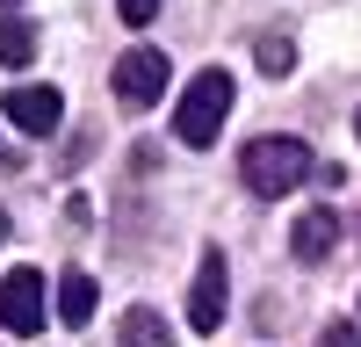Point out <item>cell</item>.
Returning <instances> with one entry per match:
<instances>
[{
	"instance_id": "obj_8",
	"label": "cell",
	"mask_w": 361,
	"mask_h": 347,
	"mask_svg": "<svg viewBox=\"0 0 361 347\" xmlns=\"http://www.w3.org/2000/svg\"><path fill=\"white\" fill-rule=\"evenodd\" d=\"M94 297H102V289H94V275H73V268H66V282H58V318H66V326L80 333L87 318H94Z\"/></svg>"
},
{
	"instance_id": "obj_14",
	"label": "cell",
	"mask_w": 361,
	"mask_h": 347,
	"mask_svg": "<svg viewBox=\"0 0 361 347\" xmlns=\"http://www.w3.org/2000/svg\"><path fill=\"white\" fill-rule=\"evenodd\" d=\"M0 8H8V15H15V8H22V0H0Z\"/></svg>"
},
{
	"instance_id": "obj_4",
	"label": "cell",
	"mask_w": 361,
	"mask_h": 347,
	"mask_svg": "<svg viewBox=\"0 0 361 347\" xmlns=\"http://www.w3.org/2000/svg\"><path fill=\"white\" fill-rule=\"evenodd\" d=\"M0 326L22 333V340L44 326V275L37 268H8L0 275Z\"/></svg>"
},
{
	"instance_id": "obj_3",
	"label": "cell",
	"mask_w": 361,
	"mask_h": 347,
	"mask_svg": "<svg viewBox=\"0 0 361 347\" xmlns=\"http://www.w3.org/2000/svg\"><path fill=\"white\" fill-rule=\"evenodd\" d=\"M109 87H116V102H123V109H152V102L166 95V51H152V44L123 51V58H116V73H109Z\"/></svg>"
},
{
	"instance_id": "obj_2",
	"label": "cell",
	"mask_w": 361,
	"mask_h": 347,
	"mask_svg": "<svg viewBox=\"0 0 361 347\" xmlns=\"http://www.w3.org/2000/svg\"><path fill=\"white\" fill-rule=\"evenodd\" d=\"M224 116H231V73L209 66V73L188 80V95H180V109H173V138L188 145V152H202V145H217Z\"/></svg>"
},
{
	"instance_id": "obj_5",
	"label": "cell",
	"mask_w": 361,
	"mask_h": 347,
	"mask_svg": "<svg viewBox=\"0 0 361 347\" xmlns=\"http://www.w3.org/2000/svg\"><path fill=\"white\" fill-rule=\"evenodd\" d=\"M224 297H231V282H224V253L209 246L195 260V289H188V326L195 333H217L224 326Z\"/></svg>"
},
{
	"instance_id": "obj_10",
	"label": "cell",
	"mask_w": 361,
	"mask_h": 347,
	"mask_svg": "<svg viewBox=\"0 0 361 347\" xmlns=\"http://www.w3.org/2000/svg\"><path fill=\"white\" fill-rule=\"evenodd\" d=\"M0 58H8V66H29V58H37V29H29V22H0Z\"/></svg>"
},
{
	"instance_id": "obj_1",
	"label": "cell",
	"mask_w": 361,
	"mask_h": 347,
	"mask_svg": "<svg viewBox=\"0 0 361 347\" xmlns=\"http://www.w3.org/2000/svg\"><path fill=\"white\" fill-rule=\"evenodd\" d=\"M311 174V145L304 138H253L246 152H238V181H246L253 195H289L296 181Z\"/></svg>"
},
{
	"instance_id": "obj_12",
	"label": "cell",
	"mask_w": 361,
	"mask_h": 347,
	"mask_svg": "<svg viewBox=\"0 0 361 347\" xmlns=\"http://www.w3.org/2000/svg\"><path fill=\"white\" fill-rule=\"evenodd\" d=\"M116 15H123L130 29H145V22H152V15H159V0H116Z\"/></svg>"
},
{
	"instance_id": "obj_16",
	"label": "cell",
	"mask_w": 361,
	"mask_h": 347,
	"mask_svg": "<svg viewBox=\"0 0 361 347\" xmlns=\"http://www.w3.org/2000/svg\"><path fill=\"white\" fill-rule=\"evenodd\" d=\"M0 231H8V217H0Z\"/></svg>"
},
{
	"instance_id": "obj_15",
	"label": "cell",
	"mask_w": 361,
	"mask_h": 347,
	"mask_svg": "<svg viewBox=\"0 0 361 347\" xmlns=\"http://www.w3.org/2000/svg\"><path fill=\"white\" fill-rule=\"evenodd\" d=\"M354 138H361V116H354Z\"/></svg>"
},
{
	"instance_id": "obj_6",
	"label": "cell",
	"mask_w": 361,
	"mask_h": 347,
	"mask_svg": "<svg viewBox=\"0 0 361 347\" xmlns=\"http://www.w3.org/2000/svg\"><path fill=\"white\" fill-rule=\"evenodd\" d=\"M58 116H66V95L58 87H8V123L29 138H51Z\"/></svg>"
},
{
	"instance_id": "obj_9",
	"label": "cell",
	"mask_w": 361,
	"mask_h": 347,
	"mask_svg": "<svg viewBox=\"0 0 361 347\" xmlns=\"http://www.w3.org/2000/svg\"><path fill=\"white\" fill-rule=\"evenodd\" d=\"M116 347H173V333H166V318L159 311H123V326H116Z\"/></svg>"
},
{
	"instance_id": "obj_13",
	"label": "cell",
	"mask_w": 361,
	"mask_h": 347,
	"mask_svg": "<svg viewBox=\"0 0 361 347\" xmlns=\"http://www.w3.org/2000/svg\"><path fill=\"white\" fill-rule=\"evenodd\" d=\"M318 347H361V326H325Z\"/></svg>"
},
{
	"instance_id": "obj_11",
	"label": "cell",
	"mask_w": 361,
	"mask_h": 347,
	"mask_svg": "<svg viewBox=\"0 0 361 347\" xmlns=\"http://www.w3.org/2000/svg\"><path fill=\"white\" fill-rule=\"evenodd\" d=\"M253 58H260V73H267V80H282V73L296 66V44H289V37H260Z\"/></svg>"
},
{
	"instance_id": "obj_7",
	"label": "cell",
	"mask_w": 361,
	"mask_h": 347,
	"mask_svg": "<svg viewBox=\"0 0 361 347\" xmlns=\"http://www.w3.org/2000/svg\"><path fill=\"white\" fill-rule=\"evenodd\" d=\"M333 239H340V217H333V210H304L296 231H289V253H296V260H325Z\"/></svg>"
}]
</instances>
